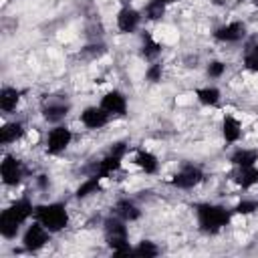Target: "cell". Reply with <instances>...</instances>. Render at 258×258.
Here are the masks:
<instances>
[{
	"label": "cell",
	"instance_id": "obj_1",
	"mask_svg": "<svg viewBox=\"0 0 258 258\" xmlns=\"http://www.w3.org/2000/svg\"><path fill=\"white\" fill-rule=\"evenodd\" d=\"M196 216H198V226L204 234H218L226 226H230V222L234 218V212L220 206V204L204 202L196 208Z\"/></svg>",
	"mask_w": 258,
	"mask_h": 258
},
{
	"label": "cell",
	"instance_id": "obj_2",
	"mask_svg": "<svg viewBox=\"0 0 258 258\" xmlns=\"http://www.w3.org/2000/svg\"><path fill=\"white\" fill-rule=\"evenodd\" d=\"M101 226L105 244L111 248L113 254H133V248L129 244V228L125 220L111 214L101 222Z\"/></svg>",
	"mask_w": 258,
	"mask_h": 258
},
{
	"label": "cell",
	"instance_id": "obj_3",
	"mask_svg": "<svg viewBox=\"0 0 258 258\" xmlns=\"http://www.w3.org/2000/svg\"><path fill=\"white\" fill-rule=\"evenodd\" d=\"M71 210L62 202H48L40 204L34 210V220H38L50 234H58L71 226Z\"/></svg>",
	"mask_w": 258,
	"mask_h": 258
},
{
	"label": "cell",
	"instance_id": "obj_4",
	"mask_svg": "<svg viewBox=\"0 0 258 258\" xmlns=\"http://www.w3.org/2000/svg\"><path fill=\"white\" fill-rule=\"evenodd\" d=\"M0 175H2L4 187H18L24 181V177L28 175V167L16 153L6 151L0 161Z\"/></svg>",
	"mask_w": 258,
	"mask_h": 258
},
{
	"label": "cell",
	"instance_id": "obj_5",
	"mask_svg": "<svg viewBox=\"0 0 258 258\" xmlns=\"http://www.w3.org/2000/svg\"><path fill=\"white\" fill-rule=\"evenodd\" d=\"M204 181H206V173H204V169H202L198 163H183V165L169 177L171 187L183 189V191L196 189V187H200Z\"/></svg>",
	"mask_w": 258,
	"mask_h": 258
},
{
	"label": "cell",
	"instance_id": "obj_6",
	"mask_svg": "<svg viewBox=\"0 0 258 258\" xmlns=\"http://www.w3.org/2000/svg\"><path fill=\"white\" fill-rule=\"evenodd\" d=\"M73 139H75L73 129L69 125H64V123H58V125H54V127H50L46 131V135H44V151L48 155H60L71 147Z\"/></svg>",
	"mask_w": 258,
	"mask_h": 258
},
{
	"label": "cell",
	"instance_id": "obj_7",
	"mask_svg": "<svg viewBox=\"0 0 258 258\" xmlns=\"http://www.w3.org/2000/svg\"><path fill=\"white\" fill-rule=\"evenodd\" d=\"M69 111H71V101L67 97H60V95H50L48 99H42V105H40V115L46 123L50 125H58L62 123L67 117H69Z\"/></svg>",
	"mask_w": 258,
	"mask_h": 258
},
{
	"label": "cell",
	"instance_id": "obj_8",
	"mask_svg": "<svg viewBox=\"0 0 258 258\" xmlns=\"http://www.w3.org/2000/svg\"><path fill=\"white\" fill-rule=\"evenodd\" d=\"M246 32L248 26L244 20H226L214 28L212 36L222 44H238L246 38Z\"/></svg>",
	"mask_w": 258,
	"mask_h": 258
},
{
	"label": "cell",
	"instance_id": "obj_9",
	"mask_svg": "<svg viewBox=\"0 0 258 258\" xmlns=\"http://www.w3.org/2000/svg\"><path fill=\"white\" fill-rule=\"evenodd\" d=\"M52 236H54V234H50L38 220H34V222L28 224L26 230L22 232V248H24L26 252H38V250H42V248L50 242Z\"/></svg>",
	"mask_w": 258,
	"mask_h": 258
},
{
	"label": "cell",
	"instance_id": "obj_10",
	"mask_svg": "<svg viewBox=\"0 0 258 258\" xmlns=\"http://www.w3.org/2000/svg\"><path fill=\"white\" fill-rule=\"evenodd\" d=\"M141 18H143V12L137 10L135 6L131 4H125L117 10V16H115V24H117V30L123 32V34H133L139 24H141Z\"/></svg>",
	"mask_w": 258,
	"mask_h": 258
},
{
	"label": "cell",
	"instance_id": "obj_11",
	"mask_svg": "<svg viewBox=\"0 0 258 258\" xmlns=\"http://www.w3.org/2000/svg\"><path fill=\"white\" fill-rule=\"evenodd\" d=\"M79 121H81V125H83L85 129H89V131H99V129H103V127L109 125L111 115H109L101 105H89V107H85V109L81 111Z\"/></svg>",
	"mask_w": 258,
	"mask_h": 258
},
{
	"label": "cell",
	"instance_id": "obj_12",
	"mask_svg": "<svg viewBox=\"0 0 258 258\" xmlns=\"http://www.w3.org/2000/svg\"><path fill=\"white\" fill-rule=\"evenodd\" d=\"M99 105H101L111 117H123V115L127 113V107H129L125 93H121V91H117V89L107 91V93L101 97V103H99Z\"/></svg>",
	"mask_w": 258,
	"mask_h": 258
},
{
	"label": "cell",
	"instance_id": "obj_13",
	"mask_svg": "<svg viewBox=\"0 0 258 258\" xmlns=\"http://www.w3.org/2000/svg\"><path fill=\"white\" fill-rule=\"evenodd\" d=\"M28 129L26 125L20 121V119H14V121H4L2 127H0V143L4 147H10L18 141H22L26 137Z\"/></svg>",
	"mask_w": 258,
	"mask_h": 258
},
{
	"label": "cell",
	"instance_id": "obj_14",
	"mask_svg": "<svg viewBox=\"0 0 258 258\" xmlns=\"http://www.w3.org/2000/svg\"><path fill=\"white\" fill-rule=\"evenodd\" d=\"M111 214L119 216V218L125 220L127 224H133V222L141 220L143 210L137 206L135 200H131V198H121V200H117V202L113 204V212H111Z\"/></svg>",
	"mask_w": 258,
	"mask_h": 258
},
{
	"label": "cell",
	"instance_id": "obj_15",
	"mask_svg": "<svg viewBox=\"0 0 258 258\" xmlns=\"http://www.w3.org/2000/svg\"><path fill=\"white\" fill-rule=\"evenodd\" d=\"M133 165L141 169L147 175H153L159 171V157L149 149H137L133 153Z\"/></svg>",
	"mask_w": 258,
	"mask_h": 258
},
{
	"label": "cell",
	"instance_id": "obj_16",
	"mask_svg": "<svg viewBox=\"0 0 258 258\" xmlns=\"http://www.w3.org/2000/svg\"><path fill=\"white\" fill-rule=\"evenodd\" d=\"M242 135H244L242 121L236 115H224V119H222V137H224V141L234 145L242 139Z\"/></svg>",
	"mask_w": 258,
	"mask_h": 258
},
{
	"label": "cell",
	"instance_id": "obj_17",
	"mask_svg": "<svg viewBox=\"0 0 258 258\" xmlns=\"http://www.w3.org/2000/svg\"><path fill=\"white\" fill-rule=\"evenodd\" d=\"M20 99H22V93L16 89V87H10V85H4L2 91H0V109L4 115H10L18 109L20 105Z\"/></svg>",
	"mask_w": 258,
	"mask_h": 258
},
{
	"label": "cell",
	"instance_id": "obj_18",
	"mask_svg": "<svg viewBox=\"0 0 258 258\" xmlns=\"http://www.w3.org/2000/svg\"><path fill=\"white\" fill-rule=\"evenodd\" d=\"M230 163L234 167H248V165H258V149L256 147H236L234 153L230 155Z\"/></svg>",
	"mask_w": 258,
	"mask_h": 258
},
{
	"label": "cell",
	"instance_id": "obj_19",
	"mask_svg": "<svg viewBox=\"0 0 258 258\" xmlns=\"http://www.w3.org/2000/svg\"><path fill=\"white\" fill-rule=\"evenodd\" d=\"M236 185L242 189H252L258 185V165H248V167H236V173L232 177Z\"/></svg>",
	"mask_w": 258,
	"mask_h": 258
},
{
	"label": "cell",
	"instance_id": "obj_20",
	"mask_svg": "<svg viewBox=\"0 0 258 258\" xmlns=\"http://www.w3.org/2000/svg\"><path fill=\"white\" fill-rule=\"evenodd\" d=\"M196 99L204 107H216L222 101V91L216 85H204L196 89Z\"/></svg>",
	"mask_w": 258,
	"mask_h": 258
},
{
	"label": "cell",
	"instance_id": "obj_21",
	"mask_svg": "<svg viewBox=\"0 0 258 258\" xmlns=\"http://www.w3.org/2000/svg\"><path fill=\"white\" fill-rule=\"evenodd\" d=\"M20 226L22 224L8 210H2V214H0V234H2V238H6V240L16 238L18 232H20Z\"/></svg>",
	"mask_w": 258,
	"mask_h": 258
},
{
	"label": "cell",
	"instance_id": "obj_22",
	"mask_svg": "<svg viewBox=\"0 0 258 258\" xmlns=\"http://www.w3.org/2000/svg\"><path fill=\"white\" fill-rule=\"evenodd\" d=\"M141 12H143L145 20H149V22H161L165 18V14H167V4L161 2V0H147L143 4Z\"/></svg>",
	"mask_w": 258,
	"mask_h": 258
},
{
	"label": "cell",
	"instance_id": "obj_23",
	"mask_svg": "<svg viewBox=\"0 0 258 258\" xmlns=\"http://www.w3.org/2000/svg\"><path fill=\"white\" fill-rule=\"evenodd\" d=\"M242 64L248 73H254L258 75V42H252L244 48V54H242Z\"/></svg>",
	"mask_w": 258,
	"mask_h": 258
},
{
	"label": "cell",
	"instance_id": "obj_24",
	"mask_svg": "<svg viewBox=\"0 0 258 258\" xmlns=\"http://www.w3.org/2000/svg\"><path fill=\"white\" fill-rule=\"evenodd\" d=\"M226 71H228V64H226V60H220V58H210V60L206 62V67H204L206 77L212 79V81L224 79Z\"/></svg>",
	"mask_w": 258,
	"mask_h": 258
},
{
	"label": "cell",
	"instance_id": "obj_25",
	"mask_svg": "<svg viewBox=\"0 0 258 258\" xmlns=\"http://www.w3.org/2000/svg\"><path fill=\"white\" fill-rule=\"evenodd\" d=\"M163 75H165V64L161 60H155V62H149L147 69H145V81L151 83V85H157L163 81Z\"/></svg>",
	"mask_w": 258,
	"mask_h": 258
},
{
	"label": "cell",
	"instance_id": "obj_26",
	"mask_svg": "<svg viewBox=\"0 0 258 258\" xmlns=\"http://www.w3.org/2000/svg\"><path fill=\"white\" fill-rule=\"evenodd\" d=\"M256 210H258V200H254V198H242V200H238V202L234 204V208H232L234 216H250V214H254Z\"/></svg>",
	"mask_w": 258,
	"mask_h": 258
},
{
	"label": "cell",
	"instance_id": "obj_27",
	"mask_svg": "<svg viewBox=\"0 0 258 258\" xmlns=\"http://www.w3.org/2000/svg\"><path fill=\"white\" fill-rule=\"evenodd\" d=\"M159 252H161V248H159L155 242H151V240H141V242H137V246L133 248V254H135V256H145V258L157 256Z\"/></svg>",
	"mask_w": 258,
	"mask_h": 258
},
{
	"label": "cell",
	"instance_id": "obj_28",
	"mask_svg": "<svg viewBox=\"0 0 258 258\" xmlns=\"http://www.w3.org/2000/svg\"><path fill=\"white\" fill-rule=\"evenodd\" d=\"M161 2H165L167 6H171V4H173V2H177V0H161Z\"/></svg>",
	"mask_w": 258,
	"mask_h": 258
}]
</instances>
